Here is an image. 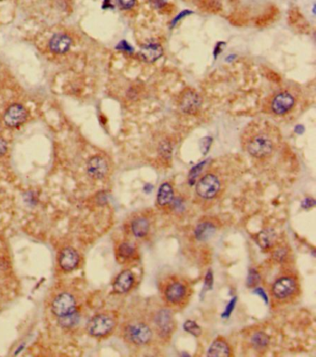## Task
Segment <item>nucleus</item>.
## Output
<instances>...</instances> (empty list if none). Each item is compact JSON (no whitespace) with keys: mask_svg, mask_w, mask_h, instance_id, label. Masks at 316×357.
I'll return each mask as SVG.
<instances>
[{"mask_svg":"<svg viewBox=\"0 0 316 357\" xmlns=\"http://www.w3.org/2000/svg\"><path fill=\"white\" fill-rule=\"evenodd\" d=\"M282 140V133L275 124L266 120H253L245 127L241 146L249 155L265 159L275 153Z\"/></svg>","mask_w":316,"mask_h":357,"instance_id":"1","label":"nucleus"},{"mask_svg":"<svg viewBox=\"0 0 316 357\" xmlns=\"http://www.w3.org/2000/svg\"><path fill=\"white\" fill-rule=\"evenodd\" d=\"M300 98V89L295 85H288L270 94L264 100L263 109L266 114L283 116L291 113Z\"/></svg>","mask_w":316,"mask_h":357,"instance_id":"2","label":"nucleus"},{"mask_svg":"<svg viewBox=\"0 0 316 357\" xmlns=\"http://www.w3.org/2000/svg\"><path fill=\"white\" fill-rule=\"evenodd\" d=\"M163 299L171 306H183L189 297V287L187 282L177 278H171L164 284Z\"/></svg>","mask_w":316,"mask_h":357,"instance_id":"3","label":"nucleus"},{"mask_svg":"<svg viewBox=\"0 0 316 357\" xmlns=\"http://www.w3.org/2000/svg\"><path fill=\"white\" fill-rule=\"evenodd\" d=\"M124 336L127 342L141 346L151 342L152 331L149 325L143 322L131 323L125 326Z\"/></svg>","mask_w":316,"mask_h":357,"instance_id":"4","label":"nucleus"},{"mask_svg":"<svg viewBox=\"0 0 316 357\" xmlns=\"http://www.w3.org/2000/svg\"><path fill=\"white\" fill-rule=\"evenodd\" d=\"M115 326L116 322L112 316L108 314H99L89 321L88 331L92 337L104 338L113 332Z\"/></svg>","mask_w":316,"mask_h":357,"instance_id":"5","label":"nucleus"},{"mask_svg":"<svg viewBox=\"0 0 316 357\" xmlns=\"http://www.w3.org/2000/svg\"><path fill=\"white\" fill-rule=\"evenodd\" d=\"M203 99L200 95L193 88L182 90L177 99V105L183 114H196L202 108Z\"/></svg>","mask_w":316,"mask_h":357,"instance_id":"6","label":"nucleus"},{"mask_svg":"<svg viewBox=\"0 0 316 357\" xmlns=\"http://www.w3.org/2000/svg\"><path fill=\"white\" fill-rule=\"evenodd\" d=\"M156 332L163 340H169L176 329V321L171 312L166 308L161 309L154 316Z\"/></svg>","mask_w":316,"mask_h":357,"instance_id":"7","label":"nucleus"},{"mask_svg":"<svg viewBox=\"0 0 316 357\" xmlns=\"http://www.w3.org/2000/svg\"><path fill=\"white\" fill-rule=\"evenodd\" d=\"M221 180L214 174H207L203 176L196 185L197 195L205 200L216 197L221 190Z\"/></svg>","mask_w":316,"mask_h":357,"instance_id":"8","label":"nucleus"},{"mask_svg":"<svg viewBox=\"0 0 316 357\" xmlns=\"http://www.w3.org/2000/svg\"><path fill=\"white\" fill-rule=\"evenodd\" d=\"M51 310L58 317L65 318L74 314L76 310V300L67 292L59 294L52 301Z\"/></svg>","mask_w":316,"mask_h":357,"instance_id":"9","label":"nucleus"},{"mask_svg":"<svg viewBox=\"0 0 316 357\" xmlns=\"http://www.w3.org/2000/svg\"><path fill=\"white\" fill-rule=\"evenodd\" d=\"M273 294L279 300H285L293 295L298 290V283L291 277H282L273 285Z\"/></svg>","mask_w":316,"mask_h":357,"instance_id":"10","label":"nucleus"},{"mask_svg":"<svg viewBox=\"0 0 316 357\" xmlns=\"http://www.w3.org/2000/svg\"><path fill=\"white\" fill-rule=\"evenodd\" d=\"M109 163L103 156H94L88 162V173L95 179H102L108 176Z\"/></svg>","mask_w":316,"mask_h":357,"instance_id":"11","label":"nucleus"},{"mask_svg":"<svg viewBox=\"0 0 316 357\" xmlns=\"http://www.w3.org/2000/svg\"><path fill=\"white\" fill-rule=\"evenodd\" d=\"M58 262L64 272H71L77 268L80 264V255L74 249L67 247L61 251Z\"/></svg>","mask_w":316,"mask_h":357,"instance_id":"12","label":"nucleus"},{"mask_svg":"<svg viewBox=\"0 0 316 357\" xmlns=\"http://www.w3.org/2000/svg\"><path fill=\"white\" fill-rule=\"evenodd\" d=\"M27 119V111L20 104L11 105L4 114V122L9 127H18Z\"/></svg>","mask_w":316,"mask_h":357,"instance_id":"13","label":"nucleus"},{"mask_svg":"<svg viewBox=\"0 0 316 357\" xmlns=\"http://www.w3.org/2000/svg\"><path fill=\"white\" fill-rule=\"evenodd\" d=\"M135 274L131 270H124L114 280L113 290L116 293L124 294L133 289L135 285Z\"/></svg>","mask_w":316,"mask_h":357,"instance_id":"14","label":"nucleus"},{"mask_svg":"<svg viewBox=\"0 0 316 357\" xmlns=\"http://www.w3.org/2000/svg\"><path fill=\"white\" fill-rule=\"evenodd\" d=\"M208 356L225 357L232 355L231 347L223 338H218L211 344L207 352Z\"/></svg>","mask_w":316,"mask_h":357,"instance_id":"15","label":"nucleus"},{"mask_svg":"<svg viewBox=\"0 0 316 357\" xmlns=\"http://www.w3.org/2000/svg\"><path fill=\"white\" fill-rule=\"evenodd\" d=\"M163 54V49L159 44H148L141 47L139 56L144 62H154Z\"/></svg>","mask_w":316,"mask_h":357,"instance_id":"16","label":"nucleus"},{"mask_svg":"<svg viewBox=\"0 0 316 357\" xmlns=\"http://www.w3.org/2000/svg\"><path fill=\"white\" fill-rule=\"evenodd\" d=\"M71 46H72L71 37L62 34L55 35L49 41V47L51 51L55 52L57 54H63L67 52Z\"/></svg>","mask_w":316,"mask_h":357,"instance_id":"17","label":"nucleus"},{"mask_svg":"<svg viewBox=\"0 0 316 357\" xmlns=\"http://www.w3.org/2000/svg\"><path fill=\"white\" fill-rule=\"evenodd\" d=\"M216 226L214 223L209 220H205L203 222L199 223L196 228L195 230V236L197 238V240L200 241H205L213 237V235L216 232Z\"/></svg>","mask_w":316,"mask_h":357,"instance_id":"18","label":"nucleus"},{"mask_svg":"<svg viewBox=\"0 0 316 357\" xmlns=\"http://www.w3.org/2000/svg\"><path fill=\"white\" fill-rule=\"evenodd\" d=\"M150 229H151V223L148 218L144 216L135 218L131 224L132 233L134 234V236L136 238H145L150 232Z\"/></svg>","mask_w":316,"mask_h":357,"instance_id":"19","label":"nucleus"},{"mask_svg":"<svg viewBox=\"0 0 316 357\" xmlns=\"http://www.w3.org/2000/svg\"><path fill=\"white\" fill-rule=\"evenodd\" d=\"M175 198V192L173 186L169 183H163L158 191L157 203L160 206H167L171 204Z\"/></svg>","mask_w":316,"mask_h":357,"instance_id":"20","label":"nucleus"},{"mask_svg":"<svg viewBox=\"0 0 316 357\" xmlns=\"http://www.w3.org/2000/svg\"><path fill=\"white\" fill-rule=\"evenodd\" d=\"M116 255L121 262H127L135 258L136 250L133 246V244L129 242H122L117 247Z\"/></svg>","mask_w":316,"mask_h":357,"instance_id":"21","label":"nucleus"},{"mask_svg":"<svg viewBox=\"0 0 316 357\" xmlns=\"http://www.w3.org/2000/svg\"><path fill=\"white\" fill-rule=\"evenodd\" d=\"M250 341L256 351H264L269 344L270 338L265 332H257L251 336Z\"/></svg>","mask_w":316,"mask_h":357,"instance_id":"22","label":"nucleus"},{"mask_svg":"<svg viewBox=\"0 0 316 357\" xmlns=\"http://www.w3.org/2000/svg\"><path fill=\"white\" fill-rule=\"evenodd\" d=\"M275 232L273 230H271V229L263 230L258 235V238H257L258 243L263 249L271 248L273 246V244L275 243Z\"/></svg>","mask_w":316,"mask_h":357,"instance_id":"23","label":"nucleus"},{"mask_svg":"<svg viewBox=\"0 0 316 357\" xmlns=\"http://www.w3.org/2000/svg\"><path fill=\"white\" fill-rule=\"evenodd\" d=\"M184 329L196 337L200 336L203 333L200 326H198L196 322L191 320H187L184 324Z\"/></svg>","mask_w":316,"mask_h":357,"instance_id":"24","label":"nucleus"},{"mask_svg":"<svg viewBox=\"0 0 316 357\" xmlns=\"http://www.w3.org/2000/svg\"><path fill=\"white\" fill-rule=\"evenodd\" d=\"M260 281V276L257 271L254 269L250 270L249 272V278H248V286L249 287H253L255 285L258 284Z\"/></svg>","mask_w":316,"mask_h":357,"instance_id":"25","label":"nucleus"},{"mask_svg":"<svg viewBox=\"0 0 316 357\" xmlns=\"http://www.w3.org/2000/svg\"><path fill=\"white\" fill-rule=\"evenodd\" d=\"M203 164H204V162L198 164V166H196V167H194V168L192 169L191 172H190V174H189V183H190L191 185L194 184V182L196 180L197 176L199 175V173L202 171Z\"/></svg>","mask_w":316,"mask_h":357,"instance_id":"26","label":"nucleus"},{"mask_svg":"<svg viewBox=\"0 0 316 357\" xmlns=\"http://www.w3.org/2000/svg\"><path fill=\"white\" fill-rule=\"evenodd\" d=\"M117 4L123 10H130L136 3V0H116Z\"/></svg>","mask_w":316,"mask_h":357,"instance_id":"27","label":"nucleus"},{"mask_svg":"<svg viewBox=\"0 0 316 357\" xmlns=\"http://www.w3.org/2000/svg\"><path fill=\"white\" fill-rule=\"evenodd\" d=\"M6 151H7V142L2 138H0V157L5 154Z\"/></svg>","mask_w":316,"mask_h":357,"instance_id":"28","label":"nucleus"},{"mask_svg":"<svg viewBox=\"0 0 316 357\" xmlns=\"http://www.w3.org/2000/svg\"><path fill=\"white\" fill-rule=\"evenodd\" d=\"M255 292H256V293H258V294H261V295L263 296V298H264L265 300H266V295H265V293H264V291H263L262 289H258L257 291H255Z\"/></svg>","mask_w":316,"mask_h":357,"instance_id":"29","label":"nucleus"},{"mask_svg":"<svg viewBox=\"0 0 316 357\" xmlns=\"http://www.w3.org/2000/svg\"><path fill=\"white\" fill-rule=\"evenodd\" d=\"M152 2L156 5L161 6V4L164 3V0H152Z\"/></svg>","mask_w":316,"mask_h":357,"instance_id":"30","label":"nucleus"}]
</instances>
